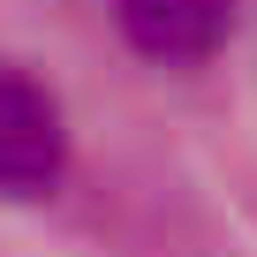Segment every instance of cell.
<instances>
[{
    "instance_id": "obj_2",
    "label": "cell",
    "mask_w": 257,
    "mask_h": 257,
    "mask_svg": "<svg viewBox=\"0 0 257 257\" xmlns=\"http://www.w3.org/2000/svg\"><path fill=\"white\" fill-rule=\"evenodd\" d=\"M121 38L152 61H204L227 46L242 0H106Z\"/></svg>"
},
{
    "instance_id": "obj_1",
    "label": "cell",
    "mask_w": 257,
    "mask_h": 257,
    "mask_svg": "<svg viewBox=\"0 0 257 257\" xmlns=\"http://www.w3.org/2000/svg\"><path fill=\"white\" fill-rule=\"evenodd\" d=\"M61 167H68L61 98L16 61H0V197H46Z\"/></svg>"
}]
</instances>
